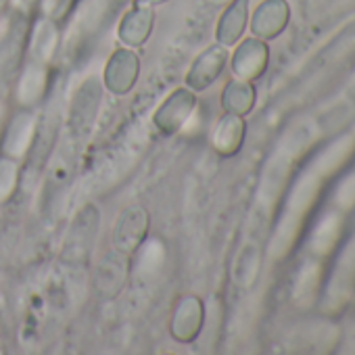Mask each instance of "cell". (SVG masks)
<instances>
[{"label":"cell","instance_id":"cell-1","mask_svg":"<svg viewBox=\"0 0 355 355\" xmlns=\"http://www.w3.org/2000/svg\"><path fill=\"white\" fill-rule=\"evenodd\" d=\"M73 167H76V144L65 140L57 148V153L51 161L49 173H46V187L42 193V203H44L46 214L59 211V205L71 184Z\"/></svg>","mask_w":355,"mask_h":355},{"label":"cell","instance_id":"cell-2","mask_svg":"<svg viewBox=\"0 0 355 355\" xmlns=\"http://www.w3.org/2000/svg\"><path fill=\"white\" fill-rule=\"evenodd\" d=\"M291 19V7L286 0H266L253 15V32L261 38H276L284 32Z\"/></svg>","mask_w":355,"mask_h":355},{"label":"cell","instance_id":"cell-3","mask_svg":"<svg viewBox=\"0 0 355 355\" xmlns=\"http://www.w3.org/2000/svg\"><path fill=\"white\" fill-rule=\"evenodd\" d=\"M92 241H94V222L88 218V214L76 218L63 243V257L69 263H82L88 257Z\"/></svg>","mask_w":355,"mask_h":355},{"label":"cell","instance_id":"cell-4","mask_svg":"<svg viewBox=\"0 0 355 355\" xmlns=\"http://www.w3.org/2000/svg\"><path fill=\"white\" fill-rule=\"evenodd\" d=\"M268 65V46L257 40H247L234 59V69L243 78H257Z\"/></svg>","mask_w":355,"mask_h":355},{"label":"cell","instance_id":"cell-5","mask_svg":"<svg viewBox=\"0 0 355 355\" xmlns=\"http://www.w3.org/2000/svg\"><path fill=\"white\" fill-rule=\"evenodd\" d=\"M34 128H36V119L32 115H19L7 136V153L13 157H21L32 146Z\"/></svg>","mask_w":355,"mask_h":355},{"label":"cell","instance_id":"cell-6","mask_svg":"<svg viewBox=\"0 0 355 355\" xmlns=\"http://www.w3.org/2000/svg\"><path fill=\"white\" fill-rule=\"evenodd\" d=\"M247 24V0H234L232 9L228 11L224 24H222V38L226 42H234Z\"/></svg>","mask_w":355,"mask_h":355},{"label":"cell","instance_id":"cell-7","mask_svg":"<svg viewBox=\"0 0 355 355\" xmlns=\"http://www.w3.org/2000/svg\"><path fill=\"white\" fill-rule=\"evenodd\" d=\"M243 136H245V125L241 119L236 117H226L222 123H220V132H218V146L224 150V153H234L239 150L241 142H243Z\"/></svg>","mask_w":355,"mask_h":355}]
</instances>
